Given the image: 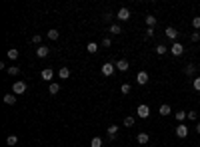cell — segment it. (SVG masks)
I'll return each instance as SVG.
<instances>
[{
    "instance_id": "cell-1",
    "label": "cell",
    "mask_w": 200,
    "mask_h": 147,
    "mask_svg": "<svg viewBox=\"0 0 200 147\" xmlns=\"http://www.w3.org/2000/svg\"><path fill=\"white\" fill-rule=\"evenodd\" d=\"M100 72H102V76H106V78H110V76L116 72V66H114V64H110V62H106V64H102Z\"/></svg>"
},
{
    "instance_id": "cell-2",
    "label": "cell",
    "mask_w": 200,
    "mask_h": 147,
    "mask_svg": "<svg viewBox=\"0 0 200 147\" xmlns=\"http://www.w3.org/2000/svg\"><path fill=\"white\" fill-rule=\"evenodd\" d=\"M12 91L16 96H20V94H24L26 91V81H22V80H18V81H14V86H12Z\"/></svg>"
},
{
    "instance_id": "cell-3",
    "label": "cell",
    "mask_w": 200,
    "mask_h": 147,
    "mask_svg": "<svg viewBox=\"0 0 200 147\" xmlns=\"http://www.w3.org/2000/svg\"><path fill=\"white\" fill-rule=\"evenodd\" d=\"M136 115H138V117H142V119H146V117L150 115V107L146 105V103H140L138 110H136Z\"/></svg>"
},
{
    "instance_id": "cell-4",
    "label": "cell",
    "mask_w": 200,
    "mask_h": 147,
    "mask_svg": "<svg viewBox=\"0 0 200 147\" xmlns=\"http://www.w3.org/2000/svg\"><path fill=\"white\" fill-rule=\"evenodd\" d=\"M170 52H172V56H182L184 54V46L180 44V42H172V48H170Z\"/></svg>"
},
{
    "instance_id": "cell-5",
    "label": "cell",
    "mask_w": 200,
    "mask_h": 147,
    "mask_svg": "<svg viewBox=\"0 0 200 147\" xmlns=\"http://www.w3.org/2000/svg\"><path fill=\"white\" fill-rule=\"evenodd\" d=\"M116 18L120 20V22H126V20H130V10L122 6V8H120V10H118V12H116Z\"/></svg>"
},
{
    "instance_id": "cell-6",
    "label": "cell",
    "mask_w": 200,
    "mask_h": 147,
    "mask_svg": "<svg viewBox=\"0 0 200 147\" xmlns=\"http://www.w3.org/2000/svg\"><path fill=\"white\" fill-rule=\"evenodd\" d=\"M136 84L138 86H146L148 84V74L144 72V70H140V72L136 74Z\"/></svg>"
},
{
    "instance_id": "cell-7",
    "label": "cell",
    "mask_w": 200,
    "mask_h": 147,
    "mask_svg": "<svg viewBox=\"0 0 200 147\" xmlns=\"http://www.w3.org/2000/svg\"><path fill=\"white\" fill-rule=\"evenodd\" d=\"M176 135H178L180 139L188 137V125H184V123H178V127H176Z\"/></svg>"
},
{
    "instance_id": "cell-8",
    "label": "cell",
    "mask_w": 200,
    "mask_h": 147,
    "mask_svg": "<svg viewBox=\"0 0 200 147\" xmlns=\"http://www.w3.org/2000/svg\"><path fill=\"white\" fill-rule=\"evenodd\" d=\"M164 34H166V38H168V40L174 42V40H176V36H178V30H176V28H172V26H168V28L164 30Z\"/></svg>"
},
{
    "instance_id": "cell-9",
    "label": "cell",
    "mask_w": 200,
    "mask_h": 147,
    "mask_svg": "<svg viewBox=\"0 0 200 147\" xmlns=\"http://www.w3.org/2000/svg\"><path fill=\"white\" fill-rule=\"evenodd\" d=\"M40 78L44 80V81H50V80L54 78V72H52L50 68H44V70H42V72H40Z\"/></svg>"
},
{
    "instance_id": "cell-10",
    "label": "cell",
    "mask_w": 200,
    "mask_h": 147,
    "mask_svg": "<svg viewBox=\"0 0 200 147\" xmlns=\"http://www.w3.org/2000/svg\"><path fill=\"white\" fill-rule=\"evenodd\" d=\"M114 66H116V70H120V72H126V70L130 68V64H128L126 60H118V62H114Z\"/></svg>"
},
{
    "instance_id": "cell-11",
    "label": "cell",
    "mask_w": 200,
    "mask_h": 147,
    "mask_svg": "<svg viewBox=\"0 0 200 147\" xmlns=\"http://www.w3.org/2000/svg\"><path fill=\"white\" fill-rule=\"evenodd\" d=\"M136 141H138V143H140V145H146V143H148V141H150V135H148V133H144V131H142V133H138V135H136Z\"/></svg>"
},
{
    "instance_id": "cell-12",
    "label": "cell",
    "mask_w": 200,
    "mask_h": 147,
    "mask_svg": "<svg viewBox=\"0 0 200 147\" xmlns=\"http://www.w3.org/2000/svg\"><path fill=\"white\" fill-rule=\"evenodd\" d=\"M158 113H160V115H170V113H172V107L168 105V103H162V105H160V110H158Z\"/></svg>"
},
{
    "instance_id": "cell-13",
    "label": "cell",
    "mask_w": 200,
    "mask_h": 147,
    "mask_svg": "<svg viewBox=\"0 0 200 147\" xmlns=\"http://www.w3.org/2000/svg\"><path fill=\"white\" fill-rule=\"evenodd\" d=\"M48 52H50V48H46V46L36 48V56H38V58H46V56H48Z\"/></svg>"
},
{
    "instance_id": "cell-14",
    "label": "cell",
    "mask_w": 200,
    "mask_h": 147,
    "mask_svg": "<svg viewBox=\"0 0 200 147\" xmlns=\"http://www.w3.org/2000/svg\"><path fill=\"white\" fill-rule=\"evenodd\" d=\"M58 78H60V80H68L70 78V70L68 68H60V70H58Z\"/></svg>"
},
{
    "instance_id": "cell-15",
    "label": "cell",
    "mask_w": 200,
    "mask_h": 147,
    "mask_svg": "<svg viewBox=\"0 0 200 147\" xmlns=\"http://www.w3.org/2000/svg\"><path fill=\"white\" fill-rule=\"evenodd\" d=\"M6 56H8V60H12V62H14V60H18V56H20V52L16 50V48H10Z\"/></svg>"
},
{
    "instance_id": "cell-16",
    "label": "cell",
    "mask_w": 200,
    "mask_h": 147,
    "mask_svg": "<svg viewBox=\"0 0 200 147\" xmlns=\"http://www.w3.org/2000/svg\"><path fill=\"white\" fill-rule=\"evenodd\" d=\"M116 133H118V125H110L108 127V139H116Z\"/></svg>"
},
{
    "instance_id": "cell-17",
    "label": "cell",
    "mask_w": 200,
    "mask_h": 147,
    "mask_svg": "<svg viewBox=\"0 0 200 147\" xmlns=\"http://www.w3.org/2000/svg\"><path fill=\"white\" fill-rule=\"evenodd\" d=\"M184 74L192 78V76L196 74V66H194V64H188V66H184Z\"/></svg>"
},
{
    "instance_id": "cell-18",
    "label": "cell",
    "mask_w": 200,
    "mask_h": 147,
    "mask_svg": "<svg viewBox=\"0 0 200 147\" xmlns=\"http://www.w3.org/2000/svg\"><path fill=\"white\" fill-rule=\"evenodd\" d=\"M4 103H6V105H14V103H16V96L6 94V96H4Z\"/></svg>"
},
{
    "instance_id": "cell-19",
    "label": "cell",
    "mask_w": 200,
    "mask_h": 147,
    "mask_svg": "<svg viewBox=\"0 0 200 147\" xmlns=\"http://www.w3.org/2000/svg\"><path fill=\"white\" fill-rule=\"evenodd\" d=\"M48 38H50V40H58V38H60V32H58L56 28H52V30H48V34H46Z\"/></svg>"
},
{
    "instance_id": "cell-20",
    "label": "cell",
    "mask_w": 200,
    "mask_h": 147,
    "mask_svg": "<svg viewBox=\"0 0 200 147\" xmlns=\"http://www.w3.org/2000/svg\"><path fill=\"white\" fill-rule=\"evenodd\" d=\"M166 52H168V46H164V44H158V46H156V54H158V56H164Z\"/></svg>"
},
{
    "instance_id": "cell-21",
    "label": "cell",
    "mask_w": 200,
    "mask_h": 147,
    "mask_svg": "<svg viewBox=\"0 0 200 147\" xmlns=\"http://www.w3.org/2000/svg\"><path fill=\"white\" fill-rule=\"evenodd\" d=\"M16 143H18V137H16V135H8V137H6V145L14 147Z\"/></svg>"
},
{
    "instance_id": "cell-22",
    "label": "cell",
    "mask_w": 200,
    "mask_h": 147,
    "mask_svg": "<svg viewBox=\"0 0 200 147\" xmlns=\"http://www.w3.org/2000/svg\"><path fill=\"white\" fill-rule=\"evenodd\" d=\"M6 72H8V76H18L20 74V68L18 66H10V68H6Z\"/></svg>"
},
{
    "instance_id": "cell-23",
    "label": "cell",
    "mask_w": 200,
    "mask_h": 147,
    "mask_svg": "<svg viewBox=\"0 0 200 147\" xmlns=\"http://www.w3.org/2000/svg\"><path fill=\"white\" fill-rule=\"evenodd\" d=\"M122 32V28H120V24H112L110 26V34H114V36H118Z\"/></svg>"
},
{
    "instance_id": "cell-24",
    "label": "cell",
    "mask_w": 200,
    "mask_h": 147,
    "mask_svg": "<svg viewBox=\"0 0 200 147\" xmlns=\"http://www.w3.org/2000/svg\"><path fill=\"white\" fill-rule=\"evenodd\" d=\"M86 50H88L90 54H96V52H98V44H94V42H90V44L86 46Z\"/></svg>"
},
{
    "instance_id": "cell-25",
    "label": "cell",
    "mask_w": 200,
    "mask_h": 147,
    "mask_svg": "<svg viewBox=\"0 0 200 147\" xmlns=\"http://www.w3.org/2000/svg\"><path fill=\"white\" fill-rule=\"evenodd\" d=\"M186 115H188V111H176V113H174V117L178 119V121H184Z\"/></svg>"
},
{
    "instance_id": "cell-26",
    "label": "cell",
    "mask_w": 200,
    "mask_h": 147,
    "mask_svg": "<svg viewBox=\"0 0 200 147\" xmlns=\"http://www.w3.org/2000/svg\"><path fill=\"white\" fill-rule=\"evenodd\" d=\"M48 91L54 96V94H58L60 91V84H50V88H48Z\"/></svg>"
},
{
    "instance_id": "cell-27",
    "label": "cell",
    "mask_w": 200,
    "mask_h": 147,
    "mask_svg": "<svg viewBox=\"0 0 200 147\" xmlns=\"http://www.w3.org/2000/svg\"><path fill=\"white\" fill-rule=\"evenodd\" d=\"M146 24H148V28H154L156 26V16H146Z\"/></svg>"
},
{
    "instance_id": "cell-28",
    "label": "cell",
    "mask_w": 200,
    "mask_h": 147,
    "mask_svg": "<svg viewBox=\"0 0 200 147\" xmlns=\"http://www.w3.org/2000/svg\"><path fill=\"white\" fill-rule=\"evenodd\" d=\"M130 90H132V86H130V84H122V86H120V91H122L124 96L130 94Z\"/></svg>"
},
{
    "instance_id": "cell-29",
    "label": "cell",
    "mask_w": 200,
    "mask_h": 147,
    "mask_svg": "<svg viewBox=\"0 0 200 147\" xmlns=\"http://www.w3.org/2000/svg\"><path fill=\"white\" fill-rule=\"evenodd\" d=\"M90 145H92V147H102V137H92Z\"/></svg>"
},
{
    "instance_id": "cell-30",
    "label": "cell",
    "mask_w": 200,
    "mask_h": 147,
    "mask_svg": "<svg viewBox=\"0 0 200 147\" xmlns=\"http://www.w3.org/2000/svg\"><path fill=\"white\" fill-rule=\"evenodd\" d=\"M124 125H126V127H132V125H134V117H132V115L124 117Z\"/></svg>"
},
{
    "instance_id": "cell-31",
    "label": "cell",
    "mask_w": 200,
    "mask_h": 147,
    "mask_svg": "<svg viewBox=\"0 0 200 147\" xmlns=\"http://www.w3.org/2000/svg\"><path fill=\"white\" fill-rule=\"evenodd\" d=\"M188 119H190V121H196V119H198V113L196 111H188V115H186Z\"/></svg>"
},
{
    "instance_id": "cell-32",
    "label": "cell",
    "mask_w": 200,
    "mask_h": 147,
    "mask_svg": "<svg viewBox=\"0 0 200 147\" xmlns=\"http://www.w3.org/2000/svg\"><path fill=\"white\" fill-rule=\"evenodd\" d=\"M192 26H194V28H200V16H194V18H192Z\"/></svg>"
},
{
    "instance_id": "cell-33",
    "label": "cell",
    "mask_w": 200,
    "mask_h": 147,
    "mask_svg": "<svg viewBox=\"0 0 200 147\" xmlns=\"http://www.w3.org/2000/svg\"><path fill=\"white\" fill-rule=\"evenodd\" d=\"M192 86H194V90H196V91H200V78H194L192 80Z\"/></svg>"
},
{
    "instance_id": "cell-34",
    "label": "cell",
    "mask_w": 200,
    "mask_h": 147,
    "mask_svg": "<svg viewBox=\"0 0 200 147\" xmlns=\"http://www.w3.org/2000/svg\"><path fill=\"white\" fill-rule=\"evenodd\" d=\"M40 42H42V36H40V34L32 36V44H40Z\"/></svg>"
},
{
    "instance_id": "cell-35",
    "label": "cell",
    "mask_w": 200,
    "mask_h": 147,
    "mask_svg": "<svg viewBox=\"0 0 200 147\" xmlns=\"http://www.w3.org/2000/svg\"><path fill=\"white\" fill-rule=\"evenodd\" d=\"M102 46H104V48H110V46H112V40H110V38H104V40H102Z\"/></svg>"
},
{
    "instance_id": "cell-36",
    "label": "cell",
    "mask_w": 200,
    "mask_h": 147,
    "mask_svg": "<svg viewBox=\"0 0 200 147\" xmlns=\"http://www.w3.org/2000/svg\"><path fill=\"white\" fill-rule=\"evenodd\" d=\"M190 40H192V42H198V40H200V34H198V32H192Z\"/></svg>"
},
{
    "instance_id": "cell-37",
    "label": "cell",
    "mask_w": 200,
    "mask_h": 147,
    "mask_svg": "<svg viewBox=\"0 0 200 147\" xmlns=\"http://www.w3.org/2000/svg\"><path fill=\"white\" fill-rule=\"evenodd\" d=\"M154 36V28H146V38H152Z\"/></svg>"
},
{
    "instance_id": "cell-38",
    "label": "cell",
    "mask_w": 200,
    "mask_h": 147,
    "mask_svg": "<svg viewBox=\"0 0 200 147\" xmlns=\"http://www.w3.org/2000/svg\"><path fill=\"white\" fill-rule=\"evenodd\" d=\"M196 133H200V121L196 123Z\"/></svg>"
},
{
    "instance_id": "cell-39",
    "label": "cell",
    "mask_w": 200,
    "mask_h": 147,
    "mask_svg": "<svg viewBox=\"0 0 200 147\" xmlns=\"http://www.w3.org/2000/svg\"><path fill=\"white\" fill-rule=\"evenodd\" d=\"M136 147H144V145H136Z\"/></svg>"
},
{
    "instance_id": "cell-40",
    "label": "cell",
    "mask_w": 200,
    "mask_h": 147,
    "mask_svg": "<svg viewBox=\"0 0 200 147\" xmlns=\"http://www.w3.org/2000/svg\"><path fill=\"white\" fill-rule=\"evenodd\" d=\"M198 72H200V68H198Z\"/></svg>"
}]
</instances>
